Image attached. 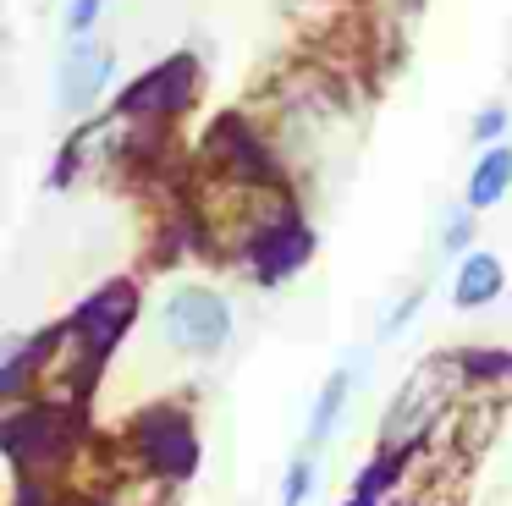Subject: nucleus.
<instances>
[{"mask_svg": "<svg viewBox=\"0 0 512 506\" xmlns=\"http://www.w3.org/2000/svg\"><path fill=\"white\" fill-rule=\"evenodd\" d=\"M463 385V358H424L386 407V429H380V457H402L419 440L441 429V413H452V396Z\"/></svg>", "mask_w": 512, "mask_h": 506, "instance_id": "f257e3e1", "label": "nucleus"}, {"mask_svg": "<svg viewBox=\"0 0 512 506\" xmlns=\"http://www.w3.org/2000/svg\"><path fill=\"white\" fill-rule=\"evenodd\" d=\"M160 330L177 352H193V358H210L232 341V308H226L221 292L210 286H177L160 308Z\"/></svg>", "mask_w": 512, "mask_h": 506, "instance_id": "f03ea898", "label": "nucleus"}, {"mask_svg": "<svg viewBox=\"0 0 512 506\" xmlns=\"http://www.w3.org/2000/svg\"><path fill=\"white\" fill-rule=\"evenodd\" d=\"M193 83H199V66H193V55L160 61L155 72L138 77V83L122 94L116 116H122V121H160V116H177V110L193 99Z\"/></svg>", "mask_w": 512, "mask_h": 506, "instance_id": "7ed1b4c3", "label": "nucleus"}, {"mask_svg": "<svg viewBox=\"0 0 512 506\" xmlns=\"http://www.w3.org/2000/svg\"><path fill=\"white\" fill-rule=\"evenodd\" d=\"M254 248H259V281H287V275L314 253V231L303 226L298 215H287V220H276Z\"/></svg>", "mask_w": 512, "mask_h": 506, "instance_id": "20e7f679", "label": "nucleus"}, {"mask_svg": "<svg viewBox=\"0 0 512 506\" xmlns=\"http://www.w3.org/2000/svg\"><path fill=\"white\" fill-rule=\"evenodd\" d=\"M138 440H144L149 468H160V473H188L193 468V435H188V424H182V418L149 413L144 429H138Z\"/></svg>", "mask_w": 512, "mask_h": 506, "instance_id": "39448f33", "label": "nucleus"}, {"mask_svg": "<svg viewBox=\"0 0 512 506\" xmlns=\"http://www.w3.org/2000/svg\"><path fill=\"white\" fill-rule=\"evenodd\" d=\"M133 308H138V292H133V286H122V281H116V286H105L100 297H89V303H83L78 330H83V336H89L100 352H105L116 336H122V325H127V319H133Z\"/></svg>", "mask_w": 512, "mask_h": 506, "instance_id": "423d86ee", "label": "nucleus"}, {"mask_svg": "<svg viewBox=\"0 0 512 506\" xmlns=\"http://www.w3.org/2000/svg\"><path fill=\"white\" fill-rule=\"evenodd\" d=\"M105 77H111V55L78 39V50H72L67 66H61V105H67V110H89V99L105 88Z\"/></svg>", "mask_w": 512, "mask_h": 506, "instance_id": "0eeeda50", "label": "nucleus"}, {"mask_svg": "<svg viewBox=\"0 0 512 506\" xmlns=\"http://www.w3.org/2000/svg\"><path fill=\"white\" fill-rule=\"evenodd\" d=\"M501 259L496 253H468L463 259V270H457V281H452V303L457 308H485V303H496L501 297Z\"/></svg>", "mask_w": 512, "mask_h": 506, "instance_id": "6e6552de", "label": "nucleus"}, {"mask_svg": "<svg viewBox=\"0 0 512 506\" xmlns=\"http://www.w3.org/2000/svg\"><path fill=\"white\" fill-rule=\"evenodd\" d=\"M507 187H512V149L490 143V149L479 154V165L468 171V209H490Z\"/></svg>", "mask_w": 512, "mask_h": 506, "instance_id": "1a4fd4ad", "label": "nucleus"}, {"mask_svg": "<svg viewBox=\"0 0 512 506\" xmlns=\"http://www.w3.org/2000/svg\"><path fill=\"white\" fill-rule=\"evenodd\" d=\"M347 396H353V369H336L331 380L320 385V396H314V413H309V451H320L325 440H331L336 418H342Z\"/></svg>", "mask_w": 512, "mask_h": 506, "instance_id": "9d476101", "label": "nucleus"}, {"mask_svg": "<svg viewBox=\"0 0 512 506\" xmlns=\"http://www.w3.org/2000/svg\"><path fill=\"white\" fill-rule=\"evenodd\" d=\"M314 490V451H303L298 462L287 468V484H281V506H303Z\"/></svg>", "mask_w": 512, "mask_h": 506, "instance_id": "9b49d317", "label": "nucleus"}, {"mask_svg": "<svg viewBox=\"0 0 512 506\" xmlns=\"http://www.w3.org/2000/svg\"><path fill=\"white\" fill-rule=\"evenodd\" d=\"M94 17H100V0H72V11H67V33H72V39H89Z\"/></svg>", "mask_w": 512, "mask_h": 506, "instance_id": "f8f14e48", "label": "nucleus"}, {"mask_svg": "<svg viewBox=\"0 0 512 506\" xmlns=\"http://www.w3.org/2000/svg\"><path fill=\"white\" fill-rule=\"evenodd\" d=\"M501 132H507V110H501V105H490V110H479V116H474V138L479 143L501 138Z\"/></svg>", "mask_w": 512, "mask_h": 506, "instance_id": "ddd939ff", "label": "nucleus"}, {"mask_svg": "<svg viewBox=\"0 0 512 506\" xmlns=\"http://www.w3.org/2000/svg\"><path fill=\"white\" fill-rule=\"evenodd\" d=\"M441 248H446V253L468 248V215H452V220H446V231H441Z\"/></svg>", "mask_w": 512, "mask_h": 506, "instance_id": "4468645a", "label": "nucleus"}]
</instances>
